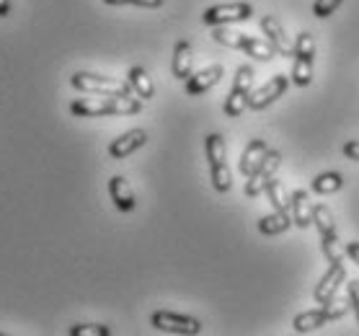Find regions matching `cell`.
<instances>
[{"instance_id":"6da1fadb","label":"cell","mask_w":359,"mask_h":336,"mask_svg":"<svg viewBox=\"0 0 359 336\" xmlns=\"http://www.w3.org/2000/svg\"><path fill=\"white\" fill-rule=\"evenodd\" d=\"M75 116H127L142 112V101L132 96H98V99H75L70 104Z\"/></svg>"},{"instance_id":"7a4b0ae2","label":"cell","mask_w":359,"mask_h":336,"mask_svg":"<svg viewBox=\"0 0 359 336\" xmlns=\"http://www.w3.org/2000/svg\"><path fill=\"white\" fill-rule=\"evenodd\" d=\"M204 148H207V161H210V176H212V187L217 191H230L233 179H230L228 168V153H225V140L220 132H212L204 140Z\"/></svg>"},{"instance_id":"3957f363","label":"cell","mask_w":359,"mask_h":336,"mask_svg":"<svg viewBox=\"0 0 359 336\" xmlns=\"http://www.w3.org/2000/svg\"><path fill=\"white\" fill-rule=\"evenodd\" d=\"M73 88L83 90V93H98V96H130L132 86L130 81H116V78H104V75L96 73H75L70 78Z\"/></svg>"},{"instance_id":"277c9868","label":"cell","mask_w":359,"mask_h":336,"mask_svg":"<svg viewBox=\"0 0 359 336\" xmlns=\"http://www.w3.org/2000/svg\"><path fill=\"white\" fill-rule=\"evenodd\" d=\"M253 78H256V73H253L251 65H241L236 73V81H233V88H230L228 93V101H225V114L228 116H241L248 109V96H251L253 90Z\"/></svg>"},{"instance_id":"5b68a950","label":"cell","mask_w":359,"mask_h":336,"mask_svg":"<svg viewBox=\"0 0 359 336\" xmlns=\"http://www.w3.org/2000/svg\"><path fill=\"white\" fill-rule=\"evenodd\" d=\"M150 323L158 328V331H165V334H199L202 331V323L191 316H181V313L173 311H156L150 316Z\"/></svg>"},{"instance_id":"8992f818","label":"cell","mask_w":359,"mask_h":336,"mask_svg":"<svg viewBox=\"0 0 359 336\" xmlns=\"http://www.w3.org/2000/svg\"><path fill=\"white\" fill-rule=\"evenodd\" d=\"M253 16L251 3H222V6H212L204 11L202 21L207 26H225V24H238V21H248Z\"/></svg>"},{"instance_id":"52a82bcc","label":"cell","mask_w":359,"mask_h":336,"mask_svg":"<svg viewBox=\"0 0 359 336\" xmlns=\"http://www.w3.org/2000/svg\"><path fill=\"white\" fill-rule=\"evenodd\" d=\"M279 163H282V156H279L277 150H269L266 158H264V163L248 176V181H245V197H259L262 191H266V184L274 179Z\"/></svg>"},{"instance_id":"ba28073f","label":"cell","mask_w":359,"mask_h":336,"mask_svg":"<svg viewBox=\"0 0 359 336\" xmlns=\"http://www.w3.org/2000/svg\"><path fill=\"white\" fill-rule=\"evenodd\" d=\"M287 86H290V78H285V75H274L271 81L264 83L262 88L251 90V96H248V109L262 112V109L271 107L277 99H282V93L287 90Z\"/></svg>"},{"instance_id":"9c48e42d","label":"cell","mask_w":359,"mask_h":336,"mask_svg":"<svg viewBox=\"0 0 359 336\" xmlns=\"http://www.w3.org/2000/svg\"><path fill=\"white\" fill-rule=\"evenodd\" d=\"M262 32L266 34L269 44H274L277 55H282V58H294V41L287 36L285 26L279 24L277 18H274V16H264L262 18Z\"/></svg>"},{"instance_id":"30bf717a","label":"cell","mask_w":359,"mask_h":336,"mask_svg":"<svg viewBox=\"0 0 359 336\" xmlns=\"http://www.w3.org/2000/svg\"><path fill=\"white\" fill-rule=\"evenodd\" d=\"M147 142V132L145 130H130L119 135L116 140H111V145H109V156L114 158V161H122V158L132 156L135 150L145 148Z\"/></svg>"},{"instance_id":"8fae6325","label":"cell","mask_w":359,"mask_h":336,"mask_svg":"<svg viewBox=\"0 0 359 336\" xmlns=\"http://www.w3.org/2000/svg\"><path fill=\"white\" fill-rule=\"evenodd\" d=\"M346 279V269H344V264H331V269L320 277V282L316 285V303L318 305H323V303H328L331 297L336 295V290L341 287V282Z\"/></svg>"},{"instance_id":"7c38bea8","label":"cell","mask_w":359,"mask_h":336,"mask_svg":"<svg viewBox=\"0 0 359 336\" xmlns=\"http://www.w3.org/2000/svg\"><path fill=\"white\" fill-rule=\"evenodd\" d=\"M313 210H316V205L311 202L308 191L294 189L292 194H290V215H292V222L297 225V228H308V225H313Z\"/></svg>"},{"instance_id":"4fadbf2b","label":"cell","mask_w":359,"mask_h":336,"mask_svg":"<svg viewBox=\"0 0 359 336\" xmlns=\"http://www.w3.org/2000/svg\"><path fill=\"white\" fill-rule=\"evenodd\" d=\"M220 78H222V65H220V62L207 65L204 70H199V73L189 75V78H187V93H189V96H199V93H204L207 88H212Z\"/></svg>"},{"instance_id":"5bb4252c","label":"cell","mask_w":359,"mask_h":336,"mask_svg":"<svg viewBox=\"0 0 359 336\" xmlns=\"http://www.w3.org/2000/svg\"><path fill=\"white\" fill-rule=\"evenodd\" d=\"M109 197L111 202L116 205V210H122V213H132L135 210V191H132L130 181L124 179V176H114V179L109 181Z\"/></svg>"},{"instance_id":"9a60e30c","label":"cell","mask_w":359,"mask_h":336,"mask_svg":"<svg viewBox=\"0 0 359 336\" xmlns=\"http://www.w3.org/2000/svg\"><path fill=\"white\" fill-rule=\"evenodd\" d=\"M173 78H179V81H187L189 75H191V67H194V52H191V44L187 39L176 41V47H173Z\"/></svg>"},{"instance_id":"2e32d148","label":"cell","mask_w":359,"mask_h":336,"mask_svg":"<svg viewBox=\"0 0 359 336\" xmlns=\"http://www.w3.org/2000/svg\"><path fill=\"white\" fill-rule=\"evenodd\" d=\"M266 153H269V148H266V142H264V140H251V142L245 145L243 156H241V173H243L245 179H248V176H251V173L264 163Z\"/></svg>"},{"instance_id":"e0dca14e","label":"cell","mask_w":359,"mask_h":336,"mask_svg":"<svg viewBox=\"0 0 359 336\" xmlns=\"http://www.w3.org/2000/svg\"><path fill=\"white\" fill-rule=\"evenodd\" d=\"M326 323H328V313H326V308L320 305L316 311H305V313H300V316H294L292 328L297 334H308V331H316V328L326 326Z\"/></svg>"},{"instance_id":"ac0fdd59","label":"cell","mask_w":359,"mask_h":336,"mask_svg":"<svg viewBox=\"0 0 359 336\" xmlns=\"http://www.w3.org/2000/svg\"><path fill=\"white\" fill-rule=\"evenodd\" d=\"M127 81H130L132 90L137 93L140 99H153L156 96V86H153V81H150V73H147L145 67H130V73H127Z\"/></svg>"},{"instance_id":"d6986e66","label":"cell","mask_w":359,"mask_h":336,"mask_svg":"<svg viewBox=\"0 0 359 336\" xmlns=\"http://www.w3.org/2000/svg\"><path fill=\"white\" fill-rule=\"evenodd\" d=\"M290 228H292V215L279 213V210H274L271 215L259 220V230H262L264 236H279V233H285Z\"/></svg>"},{"instance_id":"ffe728a7","label":"cell","mask_w":359,"mask_h":336,"mask_svg":"<svg viewBox=\"0 0 359 336\" xmlns=\"http://www.w3.org/2000/svg\"><path fill=\"white\" fill-rule=\"evenodd\" d=\"M341 187H344L341 173H334V171L318 173V176L311 181V189L316 194H334V191H339Z\"/></svg>"},{"instance_id":"44dd1931","label":"cell","mask_w":359,"mask_h":336,"mask_svg":"<svg viewBox=\"0 0 359 336\" xmlns=\"http://www.w3.org/2000/svg\"><path fill=\"white\" fill-rule=\"evenodd\" d=\"M212 39L222 47H230V50H243L248 36L241 32H233V29H225V26H212Z\"/></svg>"},{"instance_id":"7402d4cb","label":"cell","mask_w":359,"mask_h":336,"mask_svg":"<svg viewBox=\"0 0 359 336\" xmlns=\"http://www.w3.org/2000/svg\"><path fill=\"white\" fill-rule=\"evenodd\" d=\"M313 222H316V228H318L320 238H331V236H336L334 213H331V210H328L326 205H316V210H313Z\"/></svg>"},{"instance_id":"603a6c76","label":"cell","mask_w":359,"mask_h":336,"mask_svg":"<svg viewBox=\"0 0 359 336\" xmlns=\"http://www.w3.org/2000/svg\"><path fill=\"white\" fill-rule=\"evenodd\" d=\"M243 52H245V55H248V58L262 60V62H269V60L277 58V50H274V44H266V41L253 39V36H248V39H245Z\"/></svg>"},{"instance_id":"cb8c5ba5","label":"cell","mask_w":359,"mask_h":336,"mask_svg":"<svg viewBox=\"0 0 359 336\" xmlns=\"http://www.w3.org/2000/svg\"><path fill=\"white\" fill-rule=\"evenodd\" d=\"M266 194H269V202L274 210H279V213H290V197H287L282 181L271 179L269 184H266Z\"/></svg>"},{"instance_id":"d4e9b609","label":"cell","mask_w":359,"mask_h":336,"mask_svg":"<svg viewBox=\"0 0 359 336\" xmlns=\"http://www.w3.org/2000/svg\"><path fill=\"white\" fill-rule=\"evenodd\" d=\"M313 81V60H305V58H294V65H292V83L294 86H311Z\"/></svg>"},{"instance_id":"484cf974","label":"cell","mask_w":359,"mask_h":336,"mask_svg":"<svg viewBox=\"0 0 359 336\" xmlns=\"http://www.w3.org/2000/svg\"><path fill=\"white\" fill-rule=\"evenodd\" d=\"M323 243V256L328 259V264H344V259H346V246H341L339 243V236H331V238H320Z\"/></svg>"},{"instance_id":"4316f807","label":"cell","mask_w":359,"mask_h":336,"mask_svg":"<svg viewBox=\"0 0 359 336\" xmlns=\"http://www.w3.org/2000/svg\"><path fill=\"white\" fill-rule=\"evenodd\" d=\"M111 328L101 323H75L70 326V336H109Z\"/></svg>"},{"instance_id":"83f0119b","label":"cell","mask_w":359,"mask_h":336,"mask_svg":"<svg viewBox=\"0 0 359 336\" xmlns=\"http://www.w3.org/2000/svg\"><path fill=\"white\" fill-rule=\"evenodd\" d=\"M323 308H326L328 313V321H336V318H341L344 313L349 311V300H341V297H331L328 303H323Z\"/></svg>"},{"instance_id":"f1b7e54d","label":"cell","mask_w":359,"mask_h":336,"mask_svg":"<svg viewBox=\"0 0 359 336\" xmlns=\"http://www.w3.org/2000/svg\"><path fill=\"white\" fill-rule=\"evenodd\" d=\"M339 6H341V0H316V3H313V16L328 18Z\"/></svg>"},{"instance_id":"f546056e","label":"cell","mask_w":359,"mask_h":336,"mask_svg":"<svg viewBox=\"0 0 359 336\" xmlns=\"http://www.w3.org/2000/svg\"><path fill=\"white\" fill-rule=\"evenodd\" d=\"M107 6H127V3H132V6H140V8H161L163 6V0H104Z\"/></svg>"},{"instance_id":"4dcf8cb0","label":"cell","mask_w":359,"mask_h":336,"mask_svg":"<svg viewBox=\"0 0 359 336\" xmlns=\"http://www.w3.org/2000/svg\"><path fill=\"white\" fill-rule=\"evenodd\" d=\"M346 293H349L351 311H354V316H357V321H359V282H349V285H346Z\"/></svg>"},{"instance_id":"1f68e13d","label":"cell","mask_w":359,"mask_h":336,"mask_svg":"<svg viewBox=\"0 0 359 336\" xmlns=\"http://www.w3.org/2000/svg\"><path fill=\"white\" fill-rule=\"evenodd\" d=\"M344 156L351 158V161H359V142L357 140H349V142L344 145Z\"/></svg>"},{"instance_id":"d6a6232c","label":"cell","mask_w":359,"mask_h":336,"mask_svg":"<svg viewBox=\"0 0 359 336\" xmlns=\"http://www.w3.org/2000/svg\"><path fill=\"white\" fill-rule=\"evenodd\" d=\"M346 256H349L351 262L359 267V241H351V243H346Z\"/></svg>"},{"instance_id":"836d02e7","label":"cell","mask_w":359,"mask_h":336,"mask_svg":"<svg viewBox=\"0 0 359 336\" xmlns=\"http://www.w3.org/2000/svg\"><path fill=\"white\" fill-rule=\"evenodd\" d=\"M11 13V0H0V18H6Z\"/></svg>"}]
</instances>
